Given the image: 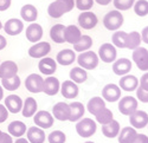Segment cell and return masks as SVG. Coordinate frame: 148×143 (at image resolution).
Instances as JSON below:
<instances>
[{
  "instance_id": "cell-21",
  "label": "cell",
  "mask_w": 148,
  "mask_h": 143,
  "mask_svg": "<svg viewBox=\"0 0 148 143\" xmlns=\"http://www.w3.org/2000/svg\"><path fill=\"white\" fill-rule=\"evenodd\" d=\"M56 61H57L58 64L63 65V66L71 65L73 62L76 61V53H75V51H72L70 49L62 50V51L58 52V54L56 57Z\"/></svg>"
},
{
  "instance_id": "cell-56",
  "label": "cell",
  "mask_w": 148,
  "mask_h": 143,
  "mask_svg": "<svg viewBox=\"0 0 148 143\" xmlns=\"http://www.w3.org/2000/svg\"><path fill=\"white\" fill-rule=\"evenodd\" d=\"M3 97H4V90H3L1 86H0V101L3 99Z\"/></svg>"
},
{
  "instance_id": "cell-10",
  "label": "cell",
  "mask_w": 148,
  "mask_h": 143,
  "mask_svg": "<svg viewBox=\"0 0 148 143\" xmlns=\"http://www.w3.org/2000/svg\"><path fill=\"white\" fill-rule=\"evenodd\" d=\"M98 22V19L94 12L84 11L78 16V25L84 30H91L94 29Z\"/></svg>"
},
{
  "instance_id": "cell-19",
  "label": "cell",
  "mask_w": 148,
  "mask_h": 143,
  "mask_svg": "<svg viewBox=\"0 0 148 143\" xmlns=\"http://www.w3.org/2000/svg\"><path fill=\"white\" fill-rule=\"evenodd\" d=\"M4 30L10 35H17V34L21 33V31L24 30V24L21 20L17 19V18H12L5 22Z\"/></svg>"
},
{
  "instance_id": "cell-8",
  "label": "cell",
  "mask_w": 148,
  "mask_h": 143,
  "mask_svg": "<svg viewBox=\"0 0 148 143\" xmlns=\"http://www.w3.org/2000/svg\"><path fill=\"white\" fill-rule=\"evenodd\" d=\"M43 84H44L43 77L37 74H31L25 80V88L32 93L43 92Z\"/></svg>"
},
{
  "instance_id": "cell-20",
  "label": "cell",
  "mask_w": 148,
  "mask_h": 143,
  "mask_svg": "<svg viewBox=\"0 0 148 143\" xmlns=\"http://www.w3.org/2000/svg\"><path fill=\"white\" fill-rule=\"evenodd\" d=\"M82 37V33L79 31V29L76 25H69L65 26L64 30V40L69 44L75 45Z\"/></svg>"
},
{
  "instance_id": "cell-48",
  "label": "cell",
  "mask_w": 148,
  "mask_h": 143,
  "mask_svg": "<svg viewBox=\"0 0 148 143\" xmlns=\"http://www.w3.org/2000/svg\"><path fill=\"white\" fill-rule=\"evenodd\" d=\"M140 86H141L143 90L148 91V72L145 74V75L141 77V79H140Z\"/></svg>"
},
{
  "instance_id": "cell-41",
  "label": "cell",
  "mask_w": 148,
  "mask_h": 143,
  "mask_svg": "<svg viewBox=\"0 0 148 143\" xmlns=\"http://www.w3.org/2000/svg\"><path fill=\"white\" fill-rule=\"evenodd\" d=\"M134 12L139 17H146L148 14V1L147 0H138L134 4Z\"/></svg>"
},
{
  "instance_id": "cell-60",
  "label": "cell",
  "mask_w": 148,
  "mask_h": 143,
  "mask_svg": "<svg viewBox=\"0 0 148 143\" xmlns=\"http://www.w3.org/2000/svg\"><path fill=\"white\" fill-rule=\"evenodd\" d=\"M147 125H148V124H147Z\"/></svg>"
},
{
  "instance_id": "cell-44",
  "label": "cell",
  "mask_w": 148,
  "mask_h": 143,
  "mask_svg": "<svg viewBox=\"0 0 148 143\" xmlns=\"http://www.w3.org/2000/svg\"><path fill=\"white\" fill-rule=\"evenodd\" d=\"M94 0H75V6L79 11H89L94 6Z\"/></svg>"
},
{
  "instance_id": "cell-59",
  "label": "cell",
  "mask_w": 148,
  "mask_h": 143,
  "mask_svg": "<svg viewBox=\"0 0 148 143\" xmlns=\"http://www.w3.org/2000/svg\"><path fill=\"white\" fill-rule=\"evenodd\" d=\"M1 133H3V131H1V130H0V134H1Z\"/></svg>"
},
{
  "instance_id": "cell-53",
  "label": "cell",
  "mask_w": 148,
  "mask_h": 143,
  "mask_svg": "<svg viewBox=\"0 0 148 143\" xmlns=\"http://www.w3.org/2000/svg\"><path fill=\"white\" fill-rule=\"evenodd\" d=\"M6 45H7V42H6L5 37L0 34V50H4L5 47H6Z\"/></svg>"
},
{
  "instance_id": "cell-6",
  "label": "cell",
  "mask_w": 148,
  "mask_h": 143,
  "mask_svg": "<svg viewBox=\"0 0 148 143\" xmlns=\"http://www.w3.org/2000/svg\"><path fill=\"white\" fill-rule=\"evenodd\" d=\"M133 61L140 70L147 71L148 70V50L141 46L136 47L133 51Z\"/></svg>"
},
{
  "instance_id": "cell-35",
  "label": "cell",
  "mask_w": 148,
  "mask_h": 143,
  "mask_svg": "<svg viewBox=\"0 0 148 143\" xmlns=\"http://www.w3.org/2000/svg\"><path fill=\"white\" fill-rule=\"evenodd\" d=\"M141 34L136 31H132L130 33L127 34V45H126V49L129 50H135L136 47L140 46L141 44Z\"/></svg>"
},
{
  "instance_id": "cell-29",
  "label": "cell",
  "mask_w": 148,
  "mask_h": 143,
  "mask_svg": "<svg viewBox=\"0 0 148 143\" xmlns=\"http://www.w3.org/2000/svg\"><path fill=\"white\" fill-rule=\"evenodd\" d=\"M120 133V124L117 121H112L108 124L102 125V134L108 138H114Z\"/></svg>"
},
{
  "instance_id": "cell-1",
  "label": "cell",
  "mask_w": 148,
  "mask_h": 143,
  "mask_svg": "<svg viewBox=\"0 0 148 143\" xmlns=\"http://www.w3.org/2000/svg\"><path fill=\"white\" fill-rule=\"evenodd\" d=\"M103 25L109 31H116L123 25V16L120 11H110L103 18Z\"/></svg>"
},
{
  "instance_id": "cell-45",
  "label": "cell",
  "mask_w": 148,
  "mask_h": 143,
  "mask_svg": "<svg viewBox=\"0 0 148 143\" xmlns=\"http://www.w3.org/2000/svg\"><path fill=\"white\" fill-rule=\"evenodd\" d=\"M136 97H138V99H139L140 102H142V103H148V91L143 90L141 86H140V88L138 86V89H136Z\"/></svg>"
},
{
  "instance_id": "cell-30",
  "label": "cell",
  "mask_w": 148,
  "mask_h": 143,
  "mask_svg": "<svg viewBox=\"0 0 148 143\" xmlns=\"http://www.w3.org/2000/svg\"><path fill=\"white\" fill-rule=\"evenodd\" d=\"M7 130H8V134L11 136L21 137L24 134L26 133V125L24 124L21 121H13V122L10 123Z\"/></svg>"
},
{
  "instance_id": "cell-38",
  "label": "cell",
  "mask_w": 148,
  "mask_h": 143,
  "mask_svg": "<svg viewBox=\"0 0 148 143\" xmlns=\"http://www.w3.org/2000/svg\"><path fill=\"white\" fill-rule=\"evenodd\" d=\"M127 32H123V31H116L113 34V45L115 47H120V49H126V45H127Z\"/></svg>"
},
{
  "instance_id": "cell-57",
  "label": "cell",
  "mask_w": 148,
  "mask_h": 143,
  "mask_svg": "<svg viewBox=\"0 0 148 143\" xmlns=\"http://www.w3.org/2000/svg\"><path fill=\"white\" fill-rule=\"evenodd\" d=\"M3 29V24H1V21H0V30Z\"/></svg>"
},
{
  "instance_id": "cell-2",
  "label": "cell",
  "mask_w": 148,
  "mask_h": 143,
  "mask_svg": "<svg viewBox=\"0 0 148 143\" xmlns=\"http://www.w3.org/2000/svg\"><path fill=\"white\" fill-rule=\"evenodd\" d=\"M100 58L94 51H84L77 57V62L79 66L84 70H94L98 65Z\"/></svg>"
},
{
  "instance_id": "cell-49",
  "label": "cell",
  "mask_w": 148,
  "mask_h": 143,
  "mask_svg": "<svg viewBox=\"0 0 148 143\" xmlns=\"http://www.w3.org/2000/svg\"><path fill=\"white\" fill-rule=\"evenodd\" d=\"M133 143H148V136L143 134H138L136 137L134 138Z\"/></svg>"
},
{
  "instance_id": "cell-32",
  "label": "cell",
  "mask_w": 148,
  "mask_h": 143,
  "mask_svg": "<svg viewBox=\"0 0 148 143\" xmlns=\"http://www.w3.org/2000/svg\"><path fill=\"white\" fill-rule=\"evenodd\" d=\"M37 108H38V106H37L36 99L32 98V97H27L25 99V102L23 103V109H21L23 116L26 117V118L33 116L36 114V111H37Z\"/></svg>"
},
{
  "instance_id": "cell-51",
  "label": "cell",
  "mask_w": 148,
  "mask_h": 143,
  "mask_svg": "<svg viewBox=\"0 0 148 143\" xmlns=\"http://www.w3.org/2000/svg\"><path fill=\"white\" fill-rule=\"evenodd\" d=\"M12 0H0V12L6 11L7 8H10Z\"/></svg>"
},
{
  "instance_id": "cell-9",
  "label": "cell",
  "mask_w": 148,
  "mask_h": 143,
  "mask_svg": "<svg viewBox=\"0 0 148 143\" xmlns=\"http://www.w3.org/2000/svg\"><path fill=\"white\" fill-rule=\"evenodd\" d=\"M50 51H51V45L47 42H38L34 43V45H32L29 49V56L36 59L44 58Z\"/></svg>"
},
{
  "instance_id": "cell-15",
  "label": "cell",
  "mask_w": 148,
  "mask_h": 143,
  "mask_svg": "<svg viewBox=\"0 0 148 143\" xmlns=\"http://www.w3.org/2000/svg\"><path fill=\"white\" fill-rule=\"evenodd\" d=\"M26 38L31 43H38L43 37V27L37 22H31L26 27Z\"/></svg>"
},
{
  "instance_id": "cell-18",
  "label": "cell",
  "mask_w": 148,
  "mask_h": 143,
  "mask_svg": "<svg viewBox=\"0 0 148 143\" xmlns=\"http://www.w3.org/2000/svg\"><path fill=\"white\" fill-rule=\"evenodd\" d=\"M60 89L59 80L56 77H47L44 79V84H43V92H45L47 96H55L56 93H58Z\"/></svg>"
},
{
  "instance_id": "cell-12",
  "label": "cell",
  "mask_w": 148,
  "mask_h": 143,
  "mask_svg": "<svg viewBox=\"0 0 148 143\" xmlns=\"http://www.w3.org/2000/svg\"><path fill=\"white\" fill-rule=\"evenodd\" d=\"M102 97L108 102H117L121 98V89L116 84H107L102 89Z\"/></svg>"
},
{
  "instance_id": "cell-16",
  "label": "cell",
  "mask_w": 148,
  "mask_h": 143,
  "mask_svg": "<svg viewBox=\"0 0 148 143\" xmlns=\"http://www.w3.org/2000/svg\"><path fill=\"white\" fill-rule=\"evenodd\" d=\"M38 69L43 75L46 76H51L56 72L57 70V63L53 58H49V57H44L43 59H40V62L38 63Z\"/></svg>"
},
{
  "instance_id": "cell-46",
  "label": "cell",
  "mask_w": 148,
  "mask_h": 143,
  "mask_svg": "<svg viewBox=\"0 0 148 143\" xmlns=\"http://www.w3.org/2000/svg\"><path fill=\"white\" fill-rule=\"evenodd\" d=\"M57 1L63 6V8L65 10L66 13L70 12L73 8V6H75V0H57Z\"/></svg>"
},
{
  "instance_id": "cell-24",
  "label": "cell",
  "mask_w": 148,
  "mask_h": 143,
  "mask_svg": "<svg viewBox=\"0 0 148 143\" xmlns=\"http://www.w3.org/2000/svg\"><path fill=\"white\" fill-rule=\"evenodd\" d=\"M18 72V65L12 62V61H6L0 64V78H8L13 77Z\"/></svg>"
},
{
  "instance_id": "cell-55",
  "label": "cell",
  "mask_w": 148,
  "mask_h": 143,
  "mask_svg": "<svg viewBox=\"0 0 148 143\" xmlns=\"http://www.w3.org/2000/svg\"><path fill=\"white\" fill-rule=\"evenodd\" d=\"M14 143H30V142H29V141H27L26 138H23V137H19V138H18V140H17V141H16Z\"/></svg>"
},
{
  "instance_id": "cell-36",
  "label": "cell",
  "mask_w": 148,
  "mask_h": 143,
  "mask_svg": "<svg viewBox=\"0 0 148 143\" xmlns=\"http://www.w3.org/2000/svg\"><path fill=\"white\" fill-rule=\"evenodd\" d=\"M92 45V39L90 35H82L81 39L73 45V50L77 52H84L88 51Z\"/></svg>"
},
{
  "instance_id": "cell-17",
  "label": "cell",
  "mask_w": 148,
  "mask_h": 143,
  "mask_svg": "<svg viewBox=\"0 0 148 143\" xmlns=\"http://www.w3.org/2000/svg\"><path fill=\"white\" fill-rule=\"evenodd\" d=\"M5 108L12 114H18L23 109V101L17 95H10L5 99Z\"/></svg>"
},
{
  "instance_id": "cell-27",
  "label": "cell",
  "mask_w": 148,
  "mask_h": 143,
  "mask_svg": "<svg viewBox=\"0 0 148 143\" xmlns=\"http://www.w3.org/2000/svg\"><path fill=\"white\" fill-rule=\"evenodd\" d=\"M70 105V117H69V121L70 122H76L79 121L81 118L84 116V105L79 102H73Z\"/></svg>"
},
{
  "instance_id": "cell-58",
  "label": "cell",
  "mask_w": 148,
  "mask_h": 143,
  "mask_svg": "<svg viewBox=\"0 0 148 143\" xmlns=\"http://www.w3.org/2000/svg\"><path fill=\"white\" fill-rule=\"evenodd\" d=\"M85 143H95V142H91V141H88V142H85Z\"/></svg>"
},
{
  "instance_id": "cell-37",
  "label": "cell",
  "mask_w": 148,
  "mask_h": 143,
  "mask_svg": "<svg viewBox=\"0 0 148 143\" xmlns=\"http://www.w3.org/2000/svg\"><path fill=\"white\" fill-rule=\"evenodd\" d=\"M47 13H49V16H50L51 18H55V19H58V18H60L62 16H63L64 13H66L65 12V10L63 8V6H62L57 0L56 1H53V3H51L50 5H49V7H47Z\"/></svg>"
},
{
  "instance_id": "cell-39",
  "label": "cell",
  "mask_w": 148,
  "mask_h": 143,
  "mask_svg": "<svg viewBox=\"0 0 148 143\" xmlns=\"http://www.w3.org/2000/svg\"><path fill=\"white\" fill-rule=\"evenodd\" d=\"M3 86L8 90V91H14L20 86V78L18 77V75L13 76V77H8V78H3L1 79Z\"/></svg>"
},
{
  "instance_id": "cell-40",
  "label": "cell",
  "mask_w": 148,
  "mask_h": 143,
  "mask_svg": "<svg viewBox=\"0 0 148 143\" xmlns=\"http://www.w3.org/2000/svg\"><path fill=\"white\" fill-rule=\"evenodd\" d=\"M95 117H96V121L100 124H102V125L108 124L109 122H112L114 120L113 118V112L110 111L109 109H107V108H103L100 112H97L95 115Z\"/></svg>"
},
{
  "instance_id": "cell-23",
  "label": "cell",
  "mask_w": 148,
  "mask_h": 143,
  "mask_svg": "<svg viewBox=\"0 0 148 143\" xmlns=\"http://www.w3.org/2000/svg\"><path fill=\"white\" fill-rule=\"evenodd\" d=\"M78 86L72 80H64L60 85V92L65 98H75L78 96Z\"/></svg>"
},
{
  "instance_id": "cell-4",
  "label": "cell",
  "mask_w": 148,
  "mask_h": 143,
  "mask_svg": "<svg viewBox=\"0 0 148 143\" xmlns=\"http://www.w3.org/2000/svg\"><path fill=\"white\" fill-rule=\"evenodd\" d=\"M117 56V51L116 47L110 44V43H104L100 46L98 49V58L102 59V62L104 63H113L115 62Z\"/></svg>"
},
{
  "instance_id": "cell-34",
  "label": "cell",
  "mask_w": 148,
  "mask_h": 143,
  "mask_svg": "<svg viewBox=\"0 0 148 143\" xmlns=\"http://www.w3.org/2000/svg\"><path fill=\"white\" fill-rule=\"evenodd\" d=\"M70 78L73 83L76 84H81V83H84L88 78V74L87 71L82 67H73L70 71Z\"/></svg>"
},
{
  "instance_id": "cell-54",
  "label": "cell",
  "mask_w": 148,
  "mask_h": 143,
  "mask_svg": "<svg viewBox=\"0 0 148 143\" xmlns=\"http://www.w3.org/2000/svg\"><path fill=\"white\" fill-rule=\"evenodd\" d=\"M95 3H97L98 5H101V6H107L109 5L110 3H112V0H94Z\"/></svg>"
},
{
  "instance_id": "cell-22",
  "label": "cell",
  "mask_w": 148,
  "mask_h": 143,
  "mask_svg": "<svg viewBox=\"0 0 148 143\" xmlns=\"http://www.w3.org/2000/svg\"><path fill=\"white\" fill-rule=\"evenodd\" d=\"M139 86V79L133 75H126L120 78V89L125 91H134Z\"/></svg>"
},
{
  "instance_id": "cell-31",
  "label": "cell",
  "mask_w": 148,
  "mask_h": 143,
  "mask_svg": "<svg viewBox=\"0 0 148 143\" xmlns=\"http://www.w3.org/2000/svg\"><path fill=\"white\" fill-rule=\"evenodd\" d=\"M64 30H65V26L62 25V24H56V25H53L50 30L51 39L57 44H63L65 42L64 40Z\"/></svg>"
},
{
  "instance_id": "cell-25",
  "label": "cell",
  "mask_w": 148,
  "mask_h": 143,
  "mask_svg": "<svg viewBox=\"0 0 148 143\" xmlns=\"http://www.w3.org/2000/svg\"><path fill=\"white\" fill-rule=\"evenodd\" d=\"M27 141L30 143H44L45 133L44 130L38 127H31L27 129Z\"/></svg>"
},
{
  "instance_id": "cell-13",
  "label": "cell",
  "mask_w": 148,
  "mask_h": 143,
  "mask_svg": "<svg viewBox=\"0 0 148 143\" xmlns=\"http://www.w3.org/2000/svg\"><path fill=\"white\" fill-rule=\"evenodd\" d=\"M53 117L58 121H69L70 117V105L64 102H58L52 108Z\"/></svg>"
},
{
  "instance_id": "cell-47",
  "label": "cell",
  "mask_w": 148,
  "mask_h": 143,
  "mask_svg": "<svg viewBox=\"0 0 148 143\" xmlns=\"http://www.w3.org/2000/svg\"><path fill=\"white\" fill-rule=\"evenodd\" d=\"M7 117H8V111L7 109L5 108V106L3 104H0V123H3L7 120Z\"/></svg>"
},
{
  "instance_id": "cell-42",
  "label": "cell",
  "mask_w": 148,
  "mask_h": 143,
  "mask_svg": "<svg viewBox=\"0 0 148 143\" xmlns=\"http://www.w3.org/2000/svg\"><path fill=\"white\" fill-rule=\"evenodd\" d=\"M47 141L49 143H65L66 135L63 131H60V130H55V131H52L49 135Z\"/></svg>"
},
{
  "instance_id": "cell-7",
  "label": "cell",
  "mask_w": 148,
  "mask_h": 143,
  "mask_svg": "<svg viewBox=\"0 0 148 143\" xmlns=\"http://www.w3.org/2000/svg\"><path fill=\"white\" fill-rule=\"evenodd\" d=\"M34 124L40 129H49L53 125V116L49 111H38L33 115Z\"/></svg>"
},
{
  "instance_id": "cell-26",
  "label": "cell",
  "mask_w": 148,
  "mask_h": 143,
  "mask_svg": "<svg viewBox=\"0 0 148 143\" xmlns=\"http://www.w3.org/2000/svg\"><path fill=\"white\" fill-rule=\"evenodd\" d=\"M20 16H21L23 20L29 21V22H33L37 20V18H38V11H37V8L33 5L27 4V5H24L21 7Z\"/></svg>"
},
{
  "instance_id": "cell-52",
  "label": "cell",
  "mask_w": 148,
  "mask_h": 143,
  "mask_svg": "<svg viewBox=\"0 0 148 143\" xmlns=\"http://www.w3.org/2000/svg\"><path fill=\"white\" fill-rule=\"evenodd\" d=\"M141 40L146 44H148V26H146L141 32Z\"/></svg>"
},
{
  "instance_id": "cell-11",
  "label": "cell",
  "mask_w": 148,
  "mask_h": 143,
  "mask_svg": "<svg viewBox=\"0 0 148 143\" xmlns=\"http://www.w3.org/2000/svg\"><path fill=\"white\" fill-rule=\"evenodd\" d=\"M129 123L134 129H142L148 124V115L142 110H136L129 115Z\"/></svg>"
},
{
  "instance_id": "cell-28",
  "label": "cell",
  "mask_w": 148,
  "mask_h": 143,
  "mask_svg": "<svg viewBox=\"0 0 148 143\" xmlns=\"http://www.w3.org/2000/svg\"><path fill=\"white\" fill-rule=\"evenodd\" d=\"M136 130L132 127H125L119 133V143H133L134 138L136 137Z\"/></svg>"
},
{
  "instance_id": "cell-14",
  "label": "cell",
  "mask_w": 148,
  "mask_h": 143,
  "mask_svg": "<svg viewBox=\"0 0 148 143\" xmlns=\"http://www.w3.org/2000/svg\"><path fill=\"white\" fill-rule=\"evenodd\" d=\"M132 70V62L127 58H120L114 62L113 64V71L117 76H126Z\"/></svg>"
},
{
  "instance_id": "cell-43",
  "label": "cell",
  "mask_w": 148,
  "mask_h": 143,
  "mask_svg": "<svg viewBox=\"0 0 148 143\" xmlns=\"http://www.w3.org/2000/svg\"><path fill=\"white\" fill-rule=\"evenodd\" d=\"M113 1L117 11H127L135 4V0H113Z\"/></svg>"
},
{
  "instance_id": "cell-5",
  "label": "cell",
  "mask_w": 148,
  "mask_h": 143,
  "mask_svg": "<svg viewBox=\"0 0 148 143\" xmlns=\"http://www.w3.org/2000/svg\"><path fill=\"white\" fill-rule=\"evenodd\" d=\"M119 110L121 114L129 116L138 110V99L132 96H126L119 99Z\"/></svg>"
},
{
  "instance_id": "cell-33",
  "label": "cell",
  "mask_w": 148,
  "mask_h": 143,
  "mask_svg": "<svg viewBox=\"0 0 148 143\" xmlns=\"http://www.w3.org/2000/svg\"><path fill=\"white\" fill-rule=\"evenodd\" d=\"M87 108H88V111L95 116L97 112H100L103 108H106L104 99H103L102 97H92V98L88 102Z\"/></svg>"
},
{
  "instance_id": "cell-50",
  "label": "cell",
  "mask_w": 148,
  "mask_h": 143,
  "mask_svg": "<svg viewBox=\"0 0 148 143\" xmlns=\"http://www.w3.org/2000/svg\"><path fill=\"white\" fill-rule=\"evenodd\" d=\"M0 143H13V141H12L11 135L6 133H1L0 134Z\"/></svg>"
},
{
  "instance_id": "cell-3",
  "label": "cell",
  "mask_w": 148,
  "mask_h": 143,
  "mask_svg": "<svg viewBox=\"0 0 148 143\" xmlns=\"http://www.w3.org/2000/svg\"><path fill=\"white\" fill-rule=\"evenodd\" d=\"M96 122L91 118H83L76 124V131L81 137H90L96 133Z\"/></svg>"
}]
</instances>
